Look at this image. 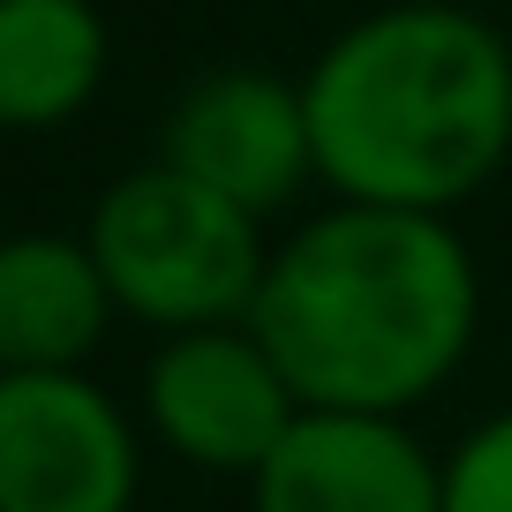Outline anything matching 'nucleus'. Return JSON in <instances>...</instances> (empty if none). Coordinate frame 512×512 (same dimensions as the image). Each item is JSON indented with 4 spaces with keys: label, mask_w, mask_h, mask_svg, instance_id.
<instances>
[{
    "label": "nucleus",
    "mask_w": 512,
    "mask_h": 512,
    "mask_svg": "<svg viewBox=\"0 0 512 512\" xmlns=\"http://www.w3.org/2000/svg\"><path fill=\"white\" fill-rule=\"evenodd\" d=\"M144 422L91 369H0V512H136Z\"/></svg>",
    "instance_id": "nucleus-4"
},
{
    "label": "nucleus",
    "mask_w": 512,
    "mask_h": 512,
    "mask_svg": "<svg viewBox=\"0 0 512 512\" xmlns=\"http://www.w3.org/2000/svg\"><path fill=\"white\" fill-rule=\"evenodd\" d=\"M113 76L98 0H0V128L53 136L83 121Z\"/></svg>",
    "instance_id": "nucleus-9"
},
{
    "label": "nucleus",
    "mask_w": 512,
    "mask_h": 512,
    "mask_svg": "<svg viewBox=\"0 0 512 512\" xmlns=\"http://www.w3.org/2000/svg\"><path fill=\"white\" fill-rule=\"evenodd\" d=\"M159 159L272 226L302 189H317L302 83L272 76V68H204L166 106Z\"/></svg>",
    "instance_id": "nucleus-6"
},
{
    "label": "nucleus",
    "mask_w": 512,
    "mask_h": 512,
    "mask_svg": "<svg viewBox=\"0 0 512 512\" xmlns=\"http://www.w3.org/2000/svg\"><path fill=\"white\" fill-rule=\"evenodd\" d=\"M83 249H91L113 309L159 339L249 317L272 234L264 219L189 181L181 166L144 159L98 189L91 219H83Z\"/></svg>",
    "instance_id": "nucleus-3"
},
{
    "label": "nucleus",
    "mask_w": 512,
    "mask_h": 512,
    "mask_svg": "<svg viewBox=\"0 0 512 512\" xmlns=\"http://www.w3.org/2000/svg\"><path fill=\"white\" fill-rule=\"evenodd\" d=\"M317 189L339 204L452 211L512 159V46L460 0H392L302 68Z\"/></svg>",
    "instance_id": "nucleus-2"
},
{
    "label": "nucleus",
    "mask_w": 512,
    "mask_h": 512,
    "mask_svg": "<svg viewBox=\"0 0 512 512\" xmlns=\"http://www.w3.org/2000/svg\"><path fill=\"white\" fill-rule=\"evenodd\" d=\"M249 512H445V460L407 415L302 407L256 460Z\"/></svg>",
    "instance_id": "nucleus-7"
},
{
    "label": "nucleus",
    "mask_w": 512,
    "mask_h": 512,
    "mask_svg": "<svg viewBox=\"0 0 512 512\" xmlns=\"http://www.w3.org/2000/svg\"><path fill=\"white\" fill-rule=\"evenodd\" d=\"M113 317L83 234L31 226L0 241V369H91Z\"/></svg>",
    "instance_id": "nucleus-8"
},
{
    "label": "nucleus",
    "mask_w": 512,
    "mask_h": 512,
    "mask_svg": "<svg viewBox=\"0 0 512 512\" xmlns=\"http://www.w3.org/2000/svg\"><path fill=\"white\" fill-rule=\"evenodd\" d=\"M445 512H512V407L445 452Z\"/></svg>",
    "instance_id": "nucleus-10"
},
{
    "label": "nucleus",
    "mask_w": 512,
    "mask_h": 512,
    "mask_svg": "<svg viewBox=\"0 0 512 512\" xmlns=\"http://www.w3.org/2000/svg\"><path fill=\"white\" fill-rule=\"evenodd\" d=\"M249 332L302 407L415 415L482 332L475 249L437 211L324 204L264 249Z\"/></svg>",
    "instance_id": "nucleus-1"
},
{
    "label": "nucleus",
    "mask_w": 512,
    "mask_h": 512,
    "mask_svg": "<svg viewBox=\"0 0 512 512\" xmlns=\"http://www.w3.org/2000/svg\"><path fill=\"white\" fill-rule=\"evenodd\" d=\"M302 415L294 384L249 332L234 324H196V332H159L136 377V422L144 445L166 460L196 467V475H256V460L279 445V430Z\"/></svg>",
    "instance_id": "nucleus-5"
}]
</instances>
